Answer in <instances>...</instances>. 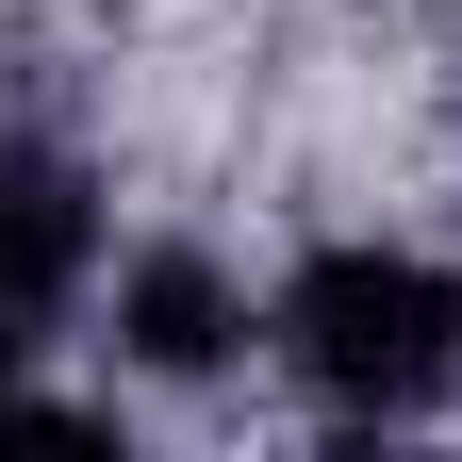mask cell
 I'll return each instance as SVG.
<instances>
[{
  "mask_svg": "<svg viewBox=\"0 0 462 462\" xmlns=\"http://www.w3.org/2000/svg\"><path fill=\"white\" fill-rule=\"evenodd\" d=\"M133 346H149V364H215V346H231L215 264H182V248H165V264H133Z\"/></svg>",
  "mask_w": 462,
  "mask_h": 462,
  "instance_id": "obj_3",
  "label": "cell"
},
{
  "mask_svg": "<svg viewBox=\"0 0 462 462\" xmlns=\"http://www.w3.org/2000/svg\"><path fill=\"white\" fill-rule=\"evenodd\" d=\"M0 364H17V298H0Z\"/></svg>",
  "mask_w": 462,
  "mask_h": 462,
  "instance_id": "obj_4",
  "label": "cell"
},
{
  "mask_svg": "<svg viewBox=\"0 0 462 462\" xmlns=\"http://www.w3.org/2000/svg\"><path fill=\"white\" fill-rule=\"evenodd\" d=\"M67 281H83V182L67 165H0V298L50 314Z\"/></svg>",
  "mask_w": 462,
  "mask_h": 462,
  "instance_id": "obj_2",
  "label": "cell"
},
{
  "mask_svg": "<svg viewBox=\"0 0 462 462\" xmlns=\"http://www.w3.org/2000/svg\"><path fill=\"white\" fill-rule=\"evenodd\" d=\"M281 364L330 413H430L462 380V281L413 248H314L281 281Z\"/></svg>",
  "mask_w": 462,
  "mask_h": 462,
  "instance_id": "obj_1",
  "label": "cell"
}]
</instances>
